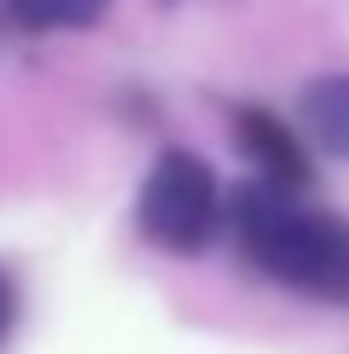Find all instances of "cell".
I'll list each match as a JSON object with an SVG mask.
<instances>
[{
	"label": "cell",
	"mask_w": 349,
	"mask_h": 354,
	"mask_svg": "<svg viewBox=\"0 0 349 354\" xmlns=\"http://www.w3.org/2000/svg\"><path fill=\"white\" fill-rule=\"evenodd\" d=\"M244 256L268 279L320 302H349V221L303 209L291 192L244 186L233 203Z\"/></svg>",
	"instance_id": "1"
},
{
	"label": "cell",
	"mask_w": 349,
	"mask_h": 354,
	"mask_svg": "<svg viewBox=\"0 0 349 354\" xmlns=\"http://www.w3.org/2000/svg\"><path fill=\"white\" fill-rule=\"evenodd\" d=\"M215 227H222V186L210 163L193 151H163L140 186V232L174 256H193L215 239Z\"/></svg>",
	"instance_id": "2"
},
{
	"label": "cell",
	"mask_w": 349,
	"mask_h": 354,
	"mask_svg": "<svg viewBox=\"0 0 349 354\" xmlns=\"http://www.w3.org/2000/svg\"><path fill=\"white\" fill-rule=\"evenodd\" d=\"M239 134H244V151H251L256 163H262V186H274V192H297L303 180H309V163H303L297 140H291L285 128L274 122V116L244 111Z\"/></svg>",
	"instance_id": "3"
},
{
	"label": "cell",
	"mask_w": 349,
	"mask_h": 354,
	"mask_svg": "<svg viewBox=\"0 0 349 354\" xmlns=\"http://www.w3.org/2000/svg\"><path fill=\"white\" fill-rule=\"evenodd\" d=\"M303 116L309 134L326 145L332 157H349V76H320L303 93Z\"/></svg>",
	"instance_id": "4"
},
{
	"label": "cell",
	"mask_w": 349,
	"mask_h": 354,
	"mask_svg": "<svg viewBox=\"0 0 349 354\" xmlns=\"http://www.w3.org/2000/svg\"><path fill=\"white\" fill-rule=\"evenodd\" d=\"M6 18L29 29V35H47V29H87L105 18V0H6Z\"/></svg>",
	"instance_id": "5"
},
{
	"label": "cell",
	"mask_w": 349,
	"mask_h": 354,
	"mask_svg": "<svg viewBox=\"0 0 349 354\" xmlns=\"http://www.w3.org/2000/svg\"><path fill=\"white\" fill-rule=\"evenodd\" d=\"M12 319H18V290H12V279L0 273V343H6V331H12Z\"/></svg>",
	"instance_id": "6"
}]
</instances>
